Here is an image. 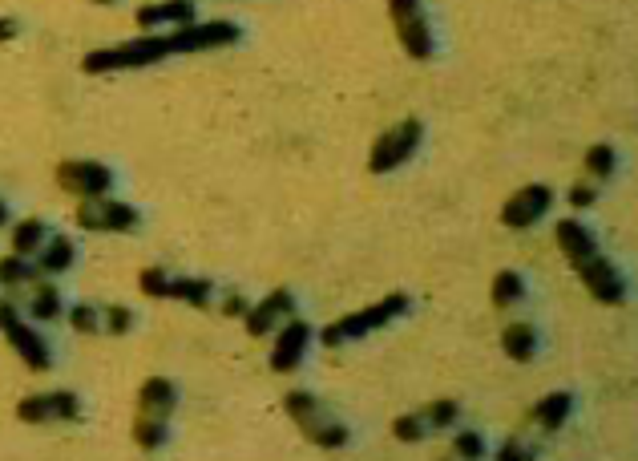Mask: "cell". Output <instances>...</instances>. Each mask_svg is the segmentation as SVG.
Returning a JSON list of instances; mask_svg holds the SVG:
<instances>
[{"label":"cell","instance_id":"6da1fadb","mask_svg":"<svg viewBox=\"0 0 638 461\" xmlns=\"http://www.w3.org/2000/svg\"><path fill=\"white\" fill-rule=\"evenodd\" d=\"M174 49V37L170 33H146V37H134L126 45H114V49H93L81 69L85 73H118V69H146V65H158L166 61Z\"/></svg>","mask_w":638,"mask_h":461},{"label":"cell","instance_id":"7a4b0ae2","mask_svg":"<svg viewBox=\"0 0 638 461\" xmlns=\"http://www.w3.org/2000/svg\"><path fill=\"white\" fill-rule=\"evenodd\" d=\"M283 405H287V417L299 425V433H303L311 445H319V449H344V445L352 441L348 425H344L340 417H332L319 397L295 389V393H287Z\"/></svg>","mask_w":638,"mask_h":461},{"label":"cell","instance_id":"3957f363","mask_svg":"<svg viewBox=\"0 0 638 461\" xmlns=\"http://www.w3.org/2000/svg\"><path fill=\"white\" fill-rule=\"evenodd\" d=\"M404 312H408V296H404V292H392V296H384L380 304H372V308H364V312H352V316L328 324L324 332H319V340H324L328 348H340V344L360 340V336H368V332H376V328H388V324L400 320Z\"/></svg>","mask_w":638,"mask_h":461},{"label":"cell","instance_id":"277c9868","mask_svg":"<svg viewBox=\"0 0 638 461\" xmlns=\"http://www.w3.org/2000/svg\"><path fill=\"white\" fill-rule=\"evenodd\" d=\"M388 13H392V25H396V37L404 45V53L412 61H429L437 41H433V29H429V17H424L420 0H388Z\"/></svg>","mask_w":638,"mask_h":461},{"label":"cell","instance_id":"5b68a950","mask_svg":"<svg viewBox=\"0 0 638 461\" xmlns=\"http://www.w3.org/2000/svg\"><path fill=\"white\" fill-rule=\"evenodd\" d=\"M0 332L9 336V344L17 348V356L33 368V373H49V368H53V348H49V340H45L37 328H29V324L17 316L13 304H0Z\"/></svg>","mask_w":638,"mask_h":461},{"label":"cell","instance_id":"8992f818","mask_svg":"<svg viewBox=\"0 0 638 461\" xmlns=\"http://www.w3.org/2000/svg\"><path fill=\"white\" fill-rule=\"evenodd\" d=\"M420 138H424V126H420L416 118H404L400 126H392L388 134H380V138H376L372 158H368V170H372V174H388V170L404 166V162L416 154Z\"/></svg>","mask_w":638,"mask_h":461},{"label":"cell","instance_id":"52a82bcc","mask_svg":"<svg viewBox=\"0 0 638 461\" xmlns=\"http://www.w3.org/2000/svg\"><path fill=\"white\" fill-rule=\"evenodd\" d=\"M57 182H61V191L77 199H101L114 187V170L101 162H89V158H69L57 166Z\"/></svg>","mask_w":638,"mask_h":461},{"label":"cell","instance_id":"ba28073f","mask_svg":"<svg viewBox=\"0 0 638 461\" xmlns=\"http://www.w3.org/2000/svg\"><path fill=\"white\" fill-rule=\"evenodd\" d=\"M77 223H81L85 231H138L142 215H138L130 203H118V199H110V195H101V199H81Z\"/></svg>","mask_w":638,"mask_h":461},{"label":"cell","instance_id":"9c48e42d","mask_svg":"<svg viewBox=\"0 0 638 461\" xmlns=\"http://www.w3.org/2000/svg\"><path fill=\"white\" fill-rule=\"evenodd\" d=\"M574 271L582 275L586 292H590L598 304H622V300H626V280H622V271H618L602 251H594L590 259L574 263Z\"/></svg>","mask_w":638,"mask_h":461},{"label":"cell","instance_id":"30bf717a","mask_svg":"<svg viewBox=\"0 0 638 461\" xmlns=\"http://www.w3.org/2000/svg\"><path fill=\"white\" fill-rule=\"evenodd\" d=\"M174 49L178 53H202V49H223V45H235L243 37V29L235 21H190V25H178L174 33Z\"/></svg>","mask_w":638,"mask_h":461},{"label":"cell","instance_id":"8fae6325","mask_svg":"<svg viewBox=\"0 0 638 461\" xmlns=\"http://www.w3.org/2000/svg\"><path fill=\"white\" fill-rule=\"evenodd\" d=\"M554 207V191L542 187V182H529V187H521L505 207H501V223L521 231V227H534L538 219H546Z\"/></svg>","mask_w":638,"mask_h":461},{"label":"cell","instance_id":"7c38bea8","mask_svg":"<svg viewBox=\"0 0 638 461\" xmlns=\"http://www.w3.org/2000/svg\"><path fill=\"white\" fill-rule=\"evenodd\" d=\"M17 417L25 425H41V421H77L81 417V397L77 393H37V397H25L17 405Z\"/></svg>","mask_w":638,"mask_h":461},{"label":"cell","instance_id":"4fadbf2b","mask_svg":"<svg viewBox=\"0 0 638 461\" xmlns=\"http://www.w3.org/2000/svg\"><path fill=\"white\" fill-rule=\"evenodd\" d=\"M307 340H311V328L307 320H287L279 340H275V352H271V368L275 373H295V368L303 364V352H307Z\"/></svg>","mask_w":638,"mask_h":461},{"label":"cell","instance_id":"5bb4252c","mask_svg":"<svg viewBox=\"0 0 638 461\" xmlns=\"http://www.w3.org/2000/svg\"><path fill=\"white\" fill-rule=\"evenodd\" d=\"M295 316V296L287 288H275L267 300H259L243 320H247V332L251 336H267L271 328H279V320H291Z\"/></svg>","mask_w":638,"mask_h":461},{"label":"cell","instance_id":"9a60e30c","mask_svg":"<svg viewBox=\"0 0 638 461\" xmlns=\"http://www.w3.org/2000/svg\"><path fill=\"white\" fill-rule=\"evenodd\" d=\"M138 29H158V25H190L198 21V9H194V0H162V5H142L134 13Z\"/></svg>","mask_w":638,"mask_h":461},{"label":"cell","instance_id":"2e32d148","mask_svg":"<svg viewBox=\"0 0 638 461\" xmlns=\"http://www.w3.org/2000/svg\"><path fill=\"white\" fill-rule=\"evenodd\" d=\"M174 405H178V389H174V381H166V377H150V381L142 385V393H138V413H150V417H166V421H170Z\"/></svg>","mask_w":638,"mask_h":461},{"label":"cell","instance_id":"e0dca14e","mask_svg":"<svg viewBox=\"0 0 638 461\" xmlns=\"http://www.w3.org/2000/svg\"><path fill=\"white\" fill-rule=\"evenodd\" d=\"M501 348H505L509 360H534V356H538V328L525 324V320L509 324V328L501 332Z\"/></svg>","mask_w":638,"mask_h":461},{"label":"cell","instance_id":"ac0fdd59","mask_svg":"<svg viewBox=\"0 0 638 461\" xmlns=\"http://www.w3.org/2000/svg\"><path fill=\"white\" fill-rule=\"evenodd\" d=\"M570 413H574V397L570 393H550V397H542L538 405H534V417L542 429H562L566 421H570Z\"/></svg>","mask_w":638,"mask_h":461},{"label":"cell","instance_id":"d6986e66","mask_svg":"<svg viewBox=\"0 0 638 461\" xmlns=\"http://www.w3.org/2000/svg\"><path fill=\"white\" fill-rule=\"evenodd\" d=\"M73 259H77V247H73V239L69 235H53L45 247H41V271H49V275H61V271H69L73 267Z\"/></svg>","mask_w":638,"mask_h":461},{"label":"cell","instance_id":"ffe728a7","mask_svg":"<svg viewBox=\"0 0 638 461\" xmlns=\"http://www.w3.org/2000/svg\"><path fill=\"white\" fill-rule=\"evenodd\" d=\"M134 441H138V449H146V453H158V449L170 441V421H166V417L138 413V421H134Z\"/></svg>","mask_w":638,"mask_h":461},{"label":"cell","instance_id":"44dd1931","mask_svg":"<svg viewBox=\"0 0 638 461\" xmlns=\"http://www.w3.org/2000/svg\"><path fill=\"white\" fill-rule=\"evenodd\" d=\"M45 243H49V227H45L41 219L17 223V231H13V251H17V255H37Z\"/></svg>","mask_w":638,"mask_h":461},{"label":"cell","instance_id":"7402d4cb","mask_svg":"<svg viewBox=\"0 0 638 461\" xmlns=\"http://www.w3.org/2000/svg\"><path fill=\"white\" fill-rule=\"evenodd\" d=\"M525 300V280L517 271H497L493 275V308H513Z\"/></svg>","mask_w":638,"mask_h":461},{"label":"cell","instance_id":"603a6c76","mask_svg":"<svg viewBox=\"0 0 638 461\" xmlns=\"http://www.w3.org/2000/svg\"><path fill=\"white\" fill-rule=\"evenodd\" d=\"M37 271L41 267H33L29 263V255H5V259H0V284H5V288H21V284H29V280H37Z\"/></svg>","mask_w":638,"mask_h":461},{"label":"cell","instance_id":"cb8c5ba5","mask_svg":"<svg viewBox=\"0 0 638 461\" xmlns=\"http://www.w3.org/2000/svg\"><path fill=\"white\" fill-rule=\"evenodd\" d=\"M210 296H215V292H210L206 280H170V296L166 300H182L190 308H206Z\"/></svg>","mask_w":638,"mask_h":461},{"label":"cell","instance_id":"d4e9b609","mask_svg":"<svg viewBox=\"0 0 638 461\" xmlns=\"http://www.w3.org/2000/svg\"><path fill=\"white\" fill-rule=\"evenodd\" d=\"M33 320H57L61 312H65V300H61V288H53V284H41L37 288V296H33Z\"/></svg>","mask_w":638,"mask_h":461},{"label":"cell","instance_id":"484cf974","mask_svg":"<svg viewBox=\"0 0 638 461\" xmlns=\"http://www.w3.org/2000/svg\"><path fill=\"white\" fill-rule=\"evenodd\" d=\"M392 433H396V441L416 445V441L429 437V421H424L420 413H404V417H396V421H392Z\"/></svg>","mask_w":638,"mask_h":461},{"label":"cell","instance_id":"4316f807","mask_svg":"<svg viewBox=\"0 0 638 461\" xmlns=\"http://www.w3.org/2000/svg\"><path fill=\"white\" fill-rule=\"evenodd\" d=\"M614 166H618V154H614V146H590L586 150V170L594 174V178H610L614 174Z\"/></svg>","mask_w":638,"mask_h":461},{"label":"cell","instance_id":"83f0119b","mask_svg":"<svg viewBox=\"0 0 638 461\" xmlns=\"http://www.w3.org/2000/svg\"><path fill=\"white\" fill-rule=\"evenodd\" d=\"M420 417L429 421V429H449V425L461 417V405H457V401H433Z\"/></svg>","mask_w":638,"mask_h":461},{"label":"cell","instance_id":"f1b7e54d","mask_svg":"<svg viewBox=\"0 0 638 461\" xmlns=\"http://www.w3.org/2000/svg\"><path fill=\"white\" fill-rule=\"evenodd\" d=\"M69 324H73L77 332H85V336H93V332L105 328V324H101V312H97L93 304H73V308H69Z\"/></svg>","mask_w":638,"mask_h":461},{"label":"cell","instance_id":"f546056e","mask_svg":"<svg viewBox=\"0 0 638 461\" xmlns=\"http://www.w3.org/2000/svg\"><path fill=\"white\" fill-rule=\"evenodd\" d=\"M138 284H142V292L154 296V300H166V296H170V275H166L162 267H146V271L138 275Z\"/></svg>","mask_w":638,"mask_h":461},{"label":"cell","instance_id":"4dcf8cb0","mask_svg":"<svg viewBox=\"0 0 638 461\" xmlns=\"http://www.w3.org/2000/svg\"><path fill=\"white\" fill-rule=\"evenodd\" d=\"M134 312L130 308H122V304H114V308H105L101 312V324H105V332H114V336H126L130 328H134Z\"/></svg>","mask_w":638,"mask_h":461},{"label":"cell","instance_id":"1f68e13d","mask_svg":"<svg viewBox=\"0 0 638 461\" xmlns=\"http://www.w3.org/2000/svg\"><path fill=\"white\" fill-rule=\"evenodd\" d=\"M453 449H457L461 457H485V437H481V433H461V437L453 441Z\"/></svg>","mask_w":638,"mask_h":461},{"label":"cell","instance_id":"d6a6232c","mask_svg":"<svg viewBox=\"0 0 638 461\" xmlns=\"http://www.w3.org/2000/svg\"><path fill=\"white\" fill-rule=\"evenodd\" d=\"M594 199H598V191L590 187V182H578V187H570V203H574V207H594Z\"/></svg>","mask_w":638,"mask_h":461},{"label":"cell","instance_id":"836d02e7","mask_svg":"<svg viewBox=\"0 0 638 461\" xmlns=\"http://www.w3.org/2000/svg\"><path fill=\"white\" fill-rule=\"evenodd\" d=\"M223 312H227V316H247V312H251V304H247V300H243V296L235 292V296H227V304H223Z\"/></svg>","mask_w":638,"mask_h":461},{"label":"cell","instance_id":"e575fe53","mask_svg":"<svg viewBox=\"0 0 638 461\" xmlns=\"http://www.w3.org/2000/svg\"><path fill=\"white\" fill-rule=\"evenodd\" d=\"M501 457L505 461H521V457H534V453H529L521 441H505V449H501Z\"/></svg>","mask_w":638,"mask_h":461},{"label":"cell","instance_id":"d590c367","mask_svg":"<svg viewBox=\"0 0 638 461\" xmlns=\"http://www.w3.org/2000/svg\"><path fill=\"white\" fill-rule=\"evenodd\" d=\"M17 33H21V25L13 17H0V41H13Z\"/></svg>","mask_w":638,"mask_h":461},{"label":"cell","instance_id":"8d00e7d4","mask_svg":"<svg viewBox=\"0 0 638 461\" xmlns=\"http://www.w3.org/2000/svg\"><path fill=\"white\" fill-rule=\"evenodd\" d=\"M5 223H9V203L0 199V227H5Z\"/></svg>","mask_w":638,"mask_h":461},{"label":"cell","instance_id":"74e56055","mask_svg":"<svg viewBox=\"0 0 638 461\" xmlns=\"http://www.w3.org/2000/svg\"><path fill=\"white\" fill-rule=\"evenodd\" d=\"M93 5H114V0H93Z\"/></svg>","mask_w":638,"mask_h":461}]
</instances>
